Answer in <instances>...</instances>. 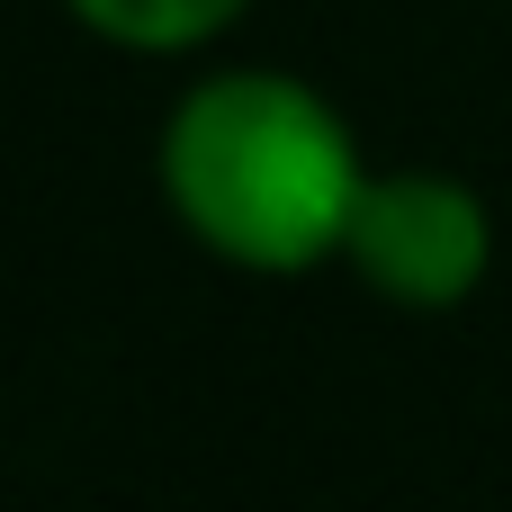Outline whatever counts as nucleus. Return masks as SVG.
I'll list each match as a JSON object with an SVG mask.
<instances>
[{
  "mask_svg": "<svg viewBox=\"0 0 512 512\" xmlns=\"http://www.w3.org/2000/svg\"><path fill=\"white\" fill-rule=\"evenodd\" d=\"M162 189L180 225L243 270H306L342 252L369 189L351 126L288 72H216L162 126Z\"/></svg>",
  "mask_w": 512,
  "mask_h": 512,
  "instance_id": "1",
  "label": "nucleus"
},
{
  "mask_svg": "<svg viewBox=\"0 0 512 512\" xmlns=\"http://www.w3.org/2000/svg\"><path fill=\"white\" fill-rule=\"evenodd\" d=\"M351 270L387 297V306H459L486 261H495V234H486V207L477 189L441 180V171H369L360 207H351V234H342Z\"/></svg>",
  "mask_w": 512,
  "mask_h": 512,
  "instance_id": "2",
  "label": "nucleus"
},
{
  "mask_svg": "<svg viewBox=\"0 0 512 512\" xmlns=\"http://www.w3.org/2000/svg\"><path fill=\"white\" fill-rule=\"evenodd\" d=\"M81 27H99L108 45H144V54H180L198 36H216L243 0H63Z\"/></svg>",
  "mask_w": 512,
  "mask_h": 512,
  "instance_id": "3",
  "label": "nucleus"
}]
</instances>
